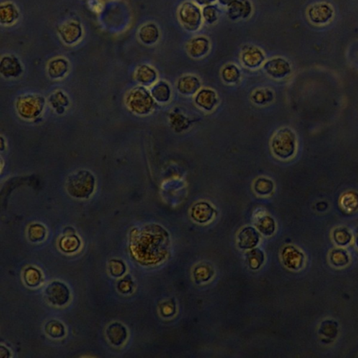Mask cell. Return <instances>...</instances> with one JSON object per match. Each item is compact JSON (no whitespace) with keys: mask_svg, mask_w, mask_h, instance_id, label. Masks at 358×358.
<instances>
[{"mask_svg":"<svg viewBox=\"0 0 358 358\" xmlns=\"http://www.w3.org/2000/svg\"><path fill=\"white\" fill-rule=\"evenodd\" d=\"M271 145L276 156L283 160L288 159L295 152V133L288 128L281 129L272 137Z\"/></svg>","mask_w":358,"mask_h":358,"instance_id":"cell-1","label":"cell"},{"mask_svg":"<svg viewBox=\"0 0 358 358\" xmlns=\"http://www.w3.org/2000/svg\"><path fill=\"white\" fill-rule=\"evenodd\" d=\"M179 18L183 27L191 32L198 30L202 24V14L200 9L191 1H186L181 5Z\"/></svg>","mask_w":358,"mask_h":358,"instance_id":"cell-2","label":"cell"},{"mask_svg":"<svg viewBox=\"0 0 358 358\" xmlns=\"http://www.w3.org/2000/svg\"><path fill=\"white\" fill-rule=\"evenodd\" d=\"M47 300L52 305L63 306L70 300V291L65 284L53 282L47 287L45 292Z\"/></svg>","mask_w":358,"mask_h":358,"instance_id":"cell-3","label":"cell"},{"mask_svg":"<svg viewBox=\"0 0 358 358\" xmlns=\"http://www.w3.org/2000/svg\"><path fill=\"white\" fill-rule=\"evenodd\" d=\"M264 69L269 76L276 78L285 77L290 73L291 70L290 64L281 58L268 60L264 64Z\"/></svg>","mask_w":358,"mask_h":358,"instance_id":"cell-4","label":"cell"},{"mask_svg":"<svg viewBox=\"0 0 358 358\" xmlns=\"http://www.w3.org/2000/svg\"><path fill=\"white\" fill-rule=\"evenodd\" d=\"M252 6L248 0H234L228 6V16L235 21L240 19H246L251 16Z\"/></svg>","mask_w":358,"mask_h":358,"instance_id":"cell-5","label":"cell"},{"mask_svg":"<svg viewBox=\"0 0 358 358\" xmlns=\"http://www.w3.org/2000/svg\"><path fill=\"white\" fill-rule=\"evenodd\" d=\"M59 33L65 43L72 45L76 43L81 39L82 29L79 24L72 21L63 24L59 29Z\"/></svg>","mask_w":358,"mask_h":358,"instance_id":"cell-6","label":"cell"},{"mask_svg":"<svg viewBox=\"0 0 358 358\" xmlns=\"http://www.w3.org/2000/svg\"><path fill=\"white\" fill-rule=\"evenodd\" d=\"M282 259L284 264L289 269L297 270L303 265V254L294 246H288L284 248Z\"/></svg>","mask_w":358,"mask_h":358,"instance_id":"cell-7","label":"cell"},{"mask_svg":"<svg viewBox=\"0 0 358 358\" xmlns=\"http://www.w3.org/2000/svg\"><path fill=\"white\" fill-rule=\"evenodd\" d=\"M241 60L247 68H257L264 62V55L261 49L255 47H249L243 50L241 54Z\"/></svg>","mask_w":358,"mask_h":358,"instance_id":"cell-8","label":"cell"},{"mask_svg":"<svg viewBox=\"0 0 358 358\" xmlns=\"http://www.w3.org/2000/svg\"><path fill=\"white\" fill-rule=\"evenodd\" d=\"M215 210L207 202H201L194 204L191 210V216L199 223H206L213 218Z\"/></svg>","mask_w":358,"mask_h":358,"instance_id":"cell-9","label":"cell"},{"mask_svg":"<svg viewBox=\"0 0 358 358\" xmlns=\"http://www.w3.org/2000/svg\"><path fill=\"white\" fill-rule=\"evenodd\" d=\"M210 50V42L204 37L192 39L188 45V52L193 58H201L205 56Z\"/></svg>","mask_w":358,"mask_h":358,"instance_id":"cell-10","label":"cell"},{"mask_svg":"<svg viewBox=\"0 0 358 358\" xmlns=\"http://www.w3.org/2000/svg\"><path fill=\"white\" fill-rule=\"evenodd\" d=\"M238 244L243 249H252L258 245L260 235L256 229L247 227L240 232L238 236Z\"/></svg>","mask_w":358,"mask_h":358,"instance_id":"cell-11","label":"cell"},{"mask_svg":"<svg viewBox=\"0 0 358 358\" xmlns=\"http://www.w3.org/2000/svg\"><path fill=\"white\" fill-rule=\"evenodd\" d=\"M195 102L202 109L212 111L216 105V94L210 89L202 90L196 96Z\"/></svg>","mask_w":358,"mask_h":358,"instance_id":"cell-12","label":"cell"},{"mask_svg":"<svg viewBox=\"0 0 358 358\" xmlns=\"http://www.w3.org/2000/svg\"><path fill=\"white\" fill-rule=\"evenodd\" d=\"M107 335L109 341L114 346H120L123 344L127 338V331L125 327L120 323H114L109 325L107 330Z\"/></svg>","mask_w":358,"mask_h":358,"instance_id":"cell-13","label":"cell"},{"mask_svg":"<svg viewBox=\"0 0 358 358\" xmlns=\"http://www.w3.org/2000/svg\"><path fill=\"white\" fill-rule=\"evenodd\" d=\"M140 40L145 45H153L158 42L160 37V32L158 27L153 24H148L140 29Z\"/></svg>","mask_w":358,"mask_h":358,"instance_id":"cell-14","label":"cell"},{"mask_svg":"<svg viewBox=\"0 0 358 358\" xmlns=\"http://www.w3.org/2000/svg\"><path fill=\"white\" fill-rule=\"evenodd\" d=\"M333 11L328 5H315L310 11V19L316 24H324L331 19Z\"/></svg>","mask_w":358,"mask_h":358,"instance_id":"cell-15","label":"cell"},{"mask_svg":"<svg viewBox=\"0 0 358 358\" xmlns=\"http://www.w3.org/2000/svg\"><path fill=\"white\" fill-rule=\"evenodd\" d=\"M199 86L200 83L198 78L191 75L183 76L177 83V88L180 92L186 95L193 94L199 89Z\"/></svg>","mask_w":358,"mask_h":358,"instance_id":"cell-16","label":"cell"},{"mask_svg":"<svg viewBox=\"0 0 358 358\" xmlns=\"http://www.w3.org/2000/svg\"><path fill=\"white\" fill-rule=\"evenodd\" d=\"M1 72L4 76H18L21 72L19 60L14 56H6L1 62Z\"/></svg>","mask_w":358,"mask_h":358,"instance_id":"cell-17","label":"cell"},{"mask_svg":"<svg viewBox=\"0 0 358 358\" xmlns=\"http://www.w3.org/2000/svg\"><path fill=\"white\" fill-rule=\"evenodd\" d=\"M19 11L16 6L11 3L1 5L0 10V21L1 24H14L19 19Z\"/></svg>","mask_w":358,"mask_h":358,"instance_id":"cell-18","label":"cell"},{"mask_svg":"<svg viewBox=\"0 0 358 358\" xmlns=\"http://www.w3.org/2000/svg\"><path fill=\"white\" fill-rule=\"evenodd\" d=\"M135 109L140 113H147L149 112L153 107V99L147 91L144 89H141L136 94Z\"/></svg>","mask_w":358,"mask_h":358,"instance_id":"cell-19","label":"cell"},{"mask_svg":"<svg viewBox=\"0 0 358 358\" xmlns=\"http://www.w3.org/2000/svg\"><path fill=\"white\" fill-rule=\"evenodd\" d=\"M79 239L73 235H68L60 239V248L65 253H73L79 248Z\"/></svg>","mask_w":358,"mask_h":358,"instance_id":"cell-20","label":"cell"},{"mask_svg":"<svg viewBox=\"0 0 358 358\" xmlns=\"http://www.w3.org/2000/svg\"><path fill=\"white\" fill-rule=\"evenodd\" d=\"M68 63L64 59L58 58L49 64V74L53 77L63 76L68 71Z\"/></svg>","mask_w":358,"mask_h":358,"instance_id":"cell-21","label":"cell"},{"mask_svg":"<svg viewBox=\"0 0 358 358\" xmlns=\"http://www.w3.org/2000/svg\"><path fill=\"white\" fill-rule=\"evenodd\" d=\"M248 266L252 269H259L264 261V253L258 248H253L246 254Z\"/></svg>","mask_w":358,"mask_h":358,"instance_id":"cell-22","label":"cell"},{"mask_svg":"<svg viewBox=\"0 0 358 358\" xmlns=\"http://www.w3.org/2000/svg\"><path fill=\"white\" fill-rule=\"evenodd\" d=\"M256 225L259 231L265 236H270L275 231V222L274 219L268 215L258 219Z\"/></svg>","mask_w":358,"mask_h":358,"instance_id":"cell-23","label":"cell"},{"mask_svg":"<svg viewBox=\"0 0 358 358\" xmlns=\"http://www.w3.org/2000/svg\"><path fill=\"white\" fill-rule=\"evenodd\" d=\"M24 280L29 287H37L42 281V274L38 269L34 267H29L25 269L24 272Z\"/></svg>","mask_w":358,"mask_h":358,"instance_id":"cell-24","label":"cell"},{"mask_svg":"<svg viewBox=\"0 0 358 358\" xmlns=\"http://www.w3.org/2000/svg\"><path fill=\"white\" fill-rule=\"evenodd\" d=\"M222 77L225 82L234 83L238 82L240 77L239 70L235 65H228L222 70Z\"/></svg>","mask_w":358,"mask_h":358,"instance_id":"cell-25","label":"cell"},{"mask_svg":"<svg viewBox=\"0 0 358 358\" xmlns=\"http://www.w3.org/2000/svg\"><path fill=\"white\" fill-rule=\"evenodd\" d=\"M45 330L46 333L53 338H60L65 335V328L63 325L56 320H52L47 323Z\"/></svg>","mask_w":358,"mask_h":358,"instance_id":"cell-26","label":"cell"},{"mask_svg":"<svg viewBox=\"0 0 358 358\" xmlns=\"http://www.w3.org/2000/svg\"><path fill=\"white\" fill-rule=\"evenodd\" d=\"M255 191L257 193L261 195H266L270 194L274 189L272 181L265 178H261L257 180L254 184Z\"/></svg>","mask_w":358,"mask_h":358,"instance_id":"cell-27","label":"cell"},{"mask_svg":"<svg viewBox=\"0 0 358 358\" xmlns=\"http://www.w3.org/2000/svg\"><path fill=\"white\" fill-rule=\"evenodd\" d=\"M202 16H203L204 21L207 24H214L218 21L219 16H220V11L215 5H207L204 7Z\"/></svg>","mask_w":358,"mask_h":358,"instance_id":"cell-28","label":"cell"},{"mask_svg":"<svg viewBox=\"0 0 358 358\" xmlns=\"http://www.w3.org/2000/svg\"><path fill=\"white\" fill-rule=\"evenodd\" d=\"M137 76L141 82L151 83L155 81L157 74L154 70L146 65H143L139 68Z\"/></svg>","mask_w":358,"mask_h":358,"instance_id":"cell-29","label":"cell"},{"mask_svg":"<svg viewBox=\"0 0 358 358\" xmlns=\"http://www.w3.org/2000/svg\"><path fill=\"white\" fill-rule=\"evenodd\" d=\"M46 229L40 224H34L29 227L28 237L29 240L33 242L42 241L45 238Z\"/></svg>","mask_w":358,"mask_h":358,"instance_id":"cell-30","label":"cell"},{"mask_svg":"<svg viewBox=\"0 0 358 358\" xmlns=\"http://www.w3.org/2000/svg\"><path fill=\"white\" fill-rule=\"evenodd\" d=\"M252 100L258 104H265L270 102L273 98L272 92L269 90H258L253 93L251 97Z\"/></svg>","mask_w":358,"mask_h":358,"instance_id":"cell-31","label":"cell"},{"mask_svg":"<svg viewBox=\"0 0 358 358\" xmlns=\"http://www.w3.org/2000/svg\"><path fill=\"white\" fill-rule=\"evenodd\" d=\"M153 95L160 102H166L169 99L170 90L167 83L161 82L158 83L154 88Z\"/></svg>","mask_w":358,"mask_h":358,"instance_id":"cell-32","label":"cell"},{"mask_svg":"<svg viewBox=\"0 0 358 358\" xmlns=\"http://www.w3.org/2000/svg\"><path fill=\"white\" fill-rule=\"evenodd\" d=\"M342 205L346 210L354 211L358 208V194L349 192L343 197Z\"/></svg>","mask_w":358,"mask_h":358,"instance_id":"cell-33","label":"cell"},{"mask_svg":"<svg viewBox=\"0 0 358 358\" xmlns=\"http://www.w3.org/2000/svg\"><path fill=\"white\" fill-rule=\"evenodd\" d=\"M331 261L336 266H344L349 262V257L344 251L336 250L331 254Z\"/></svg>","mask_w":358,"mask_h":358,"instance_id":"cell-34","label":"cell"},{"mask_svg":"<svg viewBox=\"0 0 358 358\" xmlns=\"http://www.w3.org/2000/svg\"><path fill=\"white\" fill-rule=\"evenodd\" d=\"M335 241L339 245H346L351 241V236L347 230L344 228L337 229L334 233Z\"/></svg>","mask_w":358,"mask_h":358,"instance_id":"cell-35","label":"cell"},{"mask_svg":"<svg viewBox=\"0 0 358 358\" xmlns=\"http://www.w3.org/2000/svg\"><path fill=\"white\" fill-rule=\"evenodd\" d=\"M109 270L112 276L120 277L125 272V266L122 262L114 260L109 263Z\"/></svg>","mask_w":358,"mask_h":358,"instance_id":"cell-36","label":"cell"},{"mask_svg":"<svg viewBox=\"0 0 358 358\" xmlns=\"http://www.w3.org/2000/svg\"><path fill=\"white\" fill-rule=\"evenodd\" d=\"M120 284H122V285H124V287H122V288L120 289V290L122 292H130V290H131V286L130 283L128 282V281H121Z\"/></svg>","mask_w":358,"mask_h":358,"instance_id":"cell-37","label":"cell"},{"mask_svg":"<svg viewBox=\"0 0 358 358\" xmlns=\"http://www.w3.org/2000/svg\"><path fill=\"white\" fill-rule=\"evenodd\" d=\"M216 0H194L197 4L201 5V6H207V5H210L215 2Z\"/></svg>","mask_w":358,"mask_h":358,"instance_id":"cell-38","label":"cell"},{"mask_svg":"<svg viewBox=\"0 0 358 358\" xmlns=\"http://www.w3.org/2000/svg\"><path fill=\"white\" fill-rule=\"evenodd\" d=\"M234 0H218L219 3L223 6H228Z\"/></svg>","mask_w":358,"mask_h":358,"instance_id":"cell-39","label":"cell"},{"mask_svg":"<svg viewBox=\"0 0 358 358\" xmlns=\"http://www.w3.org/2000/svg\"><path fill=\"white\" fill-rule=\"evenodd\" d=\"M4 354H6V358L9 357V351L6 348H4V346H1V356Z\"/></svg>","mask_w":358,"mask_h":358,"instance_id":"cell-40","label":"cell"},{"mask_svg":"<svg viewBox=\"0 0 358 358\" xmlns=\"http://www.w3.org/2000/svg\"></svg>","mask_w":358,"mask_h":358,"instance_id":"cell-41","label":"cell"}]
</instances>
